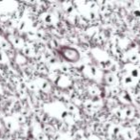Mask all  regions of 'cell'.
<instances>
[{"label":"cell","instance_id":"cell-1","mask_svg":"<svg viewBox=\"0 0 140 140\" xmlns=\"http://www.w3.org/2000/svg\"><path fill=\"white\" fill-rule=\"evenodd\" d=\"M11 40L13 41V45H14L15 47H23L24 42H23V40H22L21 39H19V38L13 36V38H12V39H11Z\"/></svg>","mask_w":140,"mask_h":140},{"label":"cell","instance_id":"cell-2","mask_svg":"<svg viewBox=\"0 0 140 140\" xmlns=\"http://www.w3.org/2000/svg\"><path fill=\"white\" fill-rule=\"evenodd\" d=\"M0 47H1L2 49H8L9 47H10V43H9L6 39L1 38V36H0Z\"/></svg>","mask_w":140,"mask_h":140},{"label":"cell","instance_id":"cell-3","mask_svg":"<svg viewBox=\"0 0 140 140\" xmlns=\"http://www.w3.org/2000/svg\"><path fill=\"white\" fill-rule=\"evenodd\" d=\"M7 62V56L3 51H0V62Z\"/></svg>","mask_w":140,"mask_h":140},{"label":"cell","instance_id":"cell-4","mask_svg":"<svg viewBox=\"0 0 140 140\" xmlns=\"http://www.w3.org/2000/svg\"><path fill=\"white\" fill-rule=\"evenodd\" d=\"M26 25H27V24H26L25 21H22V22H20V24H19V27H18V28H19V30H25Z\"/></svg>","mask_w":140,"mask_h":140},{"label":"cell","instance_id":"cell-5","mask_svg":"<svg viewBox=\"0 0 140 140\" xmlns=\"http://www.w3.org/2000/svg\"><path fill=\"white\" fill-rule=\"evenodd\" d=\"M30 53H31V50H30V48H29V47H25V49H24V54L29 55Z\"/></svg>","mask_w":140,"mask_h":140},{"label":"cell","instance_id":"cell-6","mask_svg":"<svg viewBox=\"0 0 140 140\" xmlns=\"http://www.w3.org/2000/svg\"><path fill=\"white\" fill-rule=\"evenodd\" d=\"M47 86H48V83H47L46 82H43V83H42V85H41V87L43 88V89H46Z\"/></svg>","mask_w":140,"mask_h":140},{"label":"cell","instance_id":"cell-7","mask_svg":"<svg viewBox=\"0 0 140 140\" xmlns=\"http://www.w3.org/2000/svg\"><path fill=\"white\" fill-rule=\"evenodd\" d=\"M0 90H1V89H0Z\"/></svg>","mask_w":140,"mask_h":140}]
</instances>
